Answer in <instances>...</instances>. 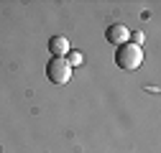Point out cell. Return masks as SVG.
Returning a JSON list of instances; mask_svg holds the SVG:
<instances>
[{
	"instance_id": "cell-2",
	"label": "cell",
	"mask_w": 161,
	"mask_h": 153,
	"mask_svg": "<svg viewBox=\"0 0 161 153\" xmlns=\"http://www.w3.org/2000/svg\"><path fill=\"white\" fill-rule=\"evenodd\" d=\"M72 71H74V69L67 64V59H54V56H51V61L46 64V76H49V82L56 84V87L69 84Z\"/></svg>"
},
{
	"instance_id": "cell-4",
	"label": "cell",
	"mask_w": 161,
	"mask_h": 153,
	"mask_svg": "<svg viewBox=\"0 0 161 153\" xmlns=\"http://www.w3.org/2000/svg\"><path fill=\"white\" fill-rule=\"evenodd\" d=\"M49 51L54 54V59H67V54L72 51L67 36H51L49 38Z\"/></svg>"
},
{
	"instance_id": "cell-6",
	"label": "cell",
	"mask_w": 161,
	"mask_h": 153,
	"mask_svg": "<svg viewBox=\"0 0 161 153\" xmlns=\"http://www.w3.org/2000/svg\"><path fill=\"white\" fill-rule=\"evenodd\" d=\"M130 38H133L130 44H136V46H141V44H143V33H141V31H133V33H130Z\"/></svg>"
},
{
	"instance_id": "cell-5",
	"label": "cell",
	"mask_w": 161,
	"mask_h": 153,
	"mask_svg": "<svg viewBox=\"0 0 161 153\" xmlns=\"http://www.w3.org/2000/svg\"><path fill=\"white\" fill-rule=\"evenodd\" d=\"M82 61H85V54L82 51H69L67 54V64L74 69V66H82Z\"/></svg>"
},
{
	"instance_id": "cell-3",
	"label": "cell",
	"mask_w": 161,
	"mask_h": 153,
	"mask_svg": "<svg viewBox=\"0 0 161 153\" xmlns=\"http://www.w3.org/2000/svg\"><path fill=\"white\" fill-rule=\"evenodd\" d=\"M105 38H108V44H113V46H123V44H128L130 31H128L123 23H115V26H110V28L105 31Z\"/></svg>"
},
{
	"instance_id": "cell-1",
	"label": "cell",
	"mask_w": 161,
	"mask_h": 153,
	"mask_svg": "<svg viewBox=\"0 0 161 153\" xmlns=\"http://www.w3.org/2000/svg\"><path fill=\"white\" fill-rule=\"evenodd\" d=\"M115 64L125 71H136L141 64H143V46H136V44H123L118 46L115 51Z\"/></svg>"
}]
</instances>
